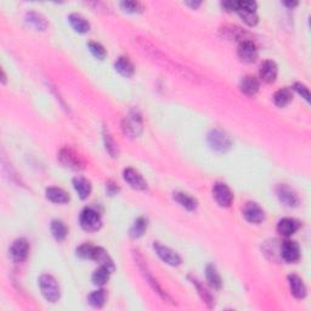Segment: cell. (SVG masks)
<instances>
[{
	"label": "cell",
	"mask_w": 311,
	"mask_h": 311,
	"mask_svg": "<svg viewBox=\"0 0 311 311\" xmlns=\"http://www.w3.org/2000/svg\"><path fill=\"white\" fill-rule=\"evenodd\" d=\"M68 21L73 30L78 33H87L90 31V23L81 14H71L68 16Z\"/></svg>",
	"instance_id": "25"
},
{
	"label": "cell",
	"mask_w": 311,
	"mask_h": 311,
	"mask_svg": "<svg viewBox=\"0 0 311 311\" xmlns=\"http://www.w3.org/2000/svg\"><path fill=\"white\" fill-rule=\"evenodd\" d=\"M106 190H107V193H109L110 196H113V195H116V193L119 191V187L117 186L114 183L109 182V183L106 184Z\"/></svg>",
	"instance_id": "41"
},
{
	"label": "cell",
	"mask_w": 311,
	"mask_h": 311,
	"mask_svg": "<svg viewBox=\"0 0 311 311\" xmlns=\"http://www.w3.org/2000/svg\"><path fill=\"white\" fill-rule=\"evenodd\" d=\"M114 68H116V71L118 72L120 75L126 78L132 77L135 72L134 65L130 61L129 57L126 56H119L118 59H117V61L114 62Z\"/></svg>",
	"instance_id": "23"
},
{
	"label": "cell",
	"mask_w": 311,
	"mask_h": 311,
	"mask_svg": "<svg viewBox=\"0 0 311 311\" xmlns=\"http://www.w3.org/2000/svg\"><path fill=\"white\" fill-rule=\"evenodd\" d=\"M284 5L290 6V8H294V6H297V5H298V3H297V2H293V3L288 2V3H284Z\"/></svg>",
	"instance_id": "43"
},
{
	"label": "cell",
	"mask_w": 311,
	"mask_h": 311,
	"mask_svg": "<svg viewBox=\"0 0 311 311\" xmlns=\"http://www.w3.org/2000/svg\"><path fill=\"white\" fill-rule=\"evenodd\" d=\"M88 47H89V50H90V53L93 54L96 59L103 60L105 57H106V50H105V47L101 45L100 43L90 42L88 44Z\"/></svg>",
	"instance_id": "37"
},
{
	"label": "cell",
	"mask_w": 311,
	"mask_h": 311,
	"mask_svg": "<svg viewBox=\"0 0 311 311\" xmlns=\"http://www.w3.org/2000/svg\"><path fill=\"white\" fill-rule=\"evenodd\" d=\"M208 144L211 146L212 150L219 153H225L231 148L232 146V141H231L230 136L223 130H212L208 134Z\"/></svg>",
	"instance_id": "3"
},
{
	"label": "cell",
	"mask_w": 311,
	"mask_h": 311,
	"mask_svg": "<svg viewBox=\"0 0 311 311\" xmlns=\"http://www.w3.org/2000/svg\"><path fill=\"white\" fill-rule=\"evenodd\" d=\"M122 9L130 14H136V12L142 11V5L139 2H122L120 3Z\"/></svg>",
	"instance_id": "38"
},
{
	"label": "cell",
	"mask_w": 311,
	"mask_h": 311,
	"mask_svg": "<svg viewBox=\"0 0 311 311\" xmlns=\"http://www.w3.org/2000/svg\"><path fill=\"white\" fill-rule=\"evenodd\" d=\"M93 260L99 263L100 266H105V268L109 269L111 272H113L114 270H116V265H114L112 258H111L109 253L103 248H101V247H95Z\"/></svg>",
	"instance_id": "24"
},
{
	"label": "cell",
	"mask_w": 311,
	"mask_h": 311,
	"mask_svg": "<svg viewBox=\"0 0 311 311\" xmlns=\"http://www.w3.org/2000/svg\"><path fill=\"white\" fill-rule=\"evenodd\" d=\"M79 224L83 230L88 232H95L100 230L102 220H101L100 213L94 208H84L79 215Z\"/></svg>",
	"instance_id": "2"
},
{
	"label": "cell",
	"mask_w": 311,
	"mask_h": 311,
	"mask_svg": "<svg viewBox=\"0 0 311 311\" xmlns=\"http://www.w3.org/2000/svg\"><path fill=\"white\" fill-rule=\"evenodd\" d=\"M174 201L179 203L183 208H185L189 212H195L198 207V202L195 197L186 192H175L173 195Z\"/></svg>",
	"instance_id": "21"
},
{
	"label": "cell",
	"mask_w": 311,
	"mask_h": 311,
	"mask_svg": "<svg viewBox=\"0 0 311 311\" xmlns=\"http://www.w3.org/2000/svg\"><path fill=\"white\" fill-rule=\"evenodd\" d=\"M11 259L15 263H22L27 259L28 253H30V244L26 239H17L11 244L10 250Z\"/></svg>",
	"instance_id": "14"
},
{
	"label": "cell",
	"mask_w": 311,
	"mask_h": 311,
	"mask_svg": "<svg viewBox=\"0 0 311 311\" xmlns=\"http://www.w3.org/2000/svg\"><path fill=\"white\" fill-rule=\"evenodd\" d=\"M186 5H189V6H191V8H193V9H196V8H198L199 5H201V2H195V3H186Z\"/></svg>",
	"instance_id": "42"
},
{
	"label": "cell",
	"mask_w": 311,
	"mask_h": 311,
	"mask_svg": "<svg viewBox=\"0 0 311 311\" xmlns=\"http://www.w3.org/2000/svg\"><path fill=\"white\" fill-rule=\"evenodd\" d=\"M26 22L37 31H45L47 28V21L42 14L36 11H30L26 15Z\"/></svg>",
	"instance_id": "26"
},
{
	"label": "cell",
	"mask_w": 311,
	"mask_h": 311,
	"mask_svg": "<svg viewBox=\"0 0 311 311\" xmlns=\"http://www.w3.org/2000/svg\"><path fill=\"white\" fill-rule=\"evenodd\" d=\"M242 214L250 224H260L265 220L264 209L255 202H247L242 209Z\"/></svg>",
	"instance_id": "9"
},
{
	"label": "cell",
	"mask_w": 311,
	"mask_h": 311,
	"mask_svg": "<svg viewBox=\"0 0 311 311\" xmlns=\"http://www.w3.org/2000/svg\"><path fill=\"white\" fill-rule=\"evenodd\" d=\"M146 228H147V220L145 218H138L134 221V224L132 225L129 230V235L132 239H140L141 236H144Z\"/></svg>",
	"instance_id": "30"
},
{
	"label": "cell",
	"mask_w": 311,
	"mask_h": 311,
	"mask_svg": "<svg viewBox=\"0 0 311 311\" xmlns=\"http://www.w3.org/2000/svg\"><path fill=\"white\" fill-rule=\"evenodd\" d=\"M237 56L242 62L253 63L258 59V49L252 40H244V42H241L237 47Z\"/></svg>",
	"instance_id": "13"
},
{
	"label": "cell",
	"mask_w": 311,
	"mask_h": 311,
	"mask_svg": "<svg viewBox=\"0 0 311 311\" xmlns=\"http://www.w3.org/2000/svg\"><path fill=\"white\" fill-rule=\"evenodd\" d=\"M288 283H290L291 293L297 299H304L306 297V287L304 281L298 275L292 274L288 276Z\"/></svg>",
	"instance_id": "18"
},
{
	"label": "cell",
	"mask_w": 311,
	"mask_h": 311,
	"mask_svg": "<svg viewBox=\"0 0 311 311\" xmlns=\"http://www.w3.org/2000/svg\"><path fill=\"white\" fill-rule=\"evenodd\" d=\"M256 8H258V5L254 2H239L236 12H239L240 17L242 18L244 23L250 27H254L259 21L258 15H256Z\"/></svg>",
	"instance_id": "4"
},
{
	"label": "cell",
	"mask_w": 311,
	"mask_h": 311,
	"mask_svg": "<svg viewBox=\"0 0 311 311\" xmlns=\"http://www.w3.org/2000/svg\"><path fill=\"white\" fill-rule=\"evenodd\" d=\"M2 83H3V84H5V83H6V75H5L4 69H2Z\"/></svg>",
	"instance_id": "44"
},
{
	"label": "cell",
	"mask_w": 311,
	"mask_h": 311,
	"mask_svg": "<svg viewBox=\"0 0 311 311\" xmlns=\"http://www.w3.org/2000/svg\"><path fill=\"white\" fill-rule=\"evenodd\" d=\"M205 278H207L209 286H211L212 288H214V290H220L221 286H223L221 276L219 274L218 269L213 264H209L207 265V268H205Z\"/></svg>",
	"instance_id": "27"
},
{
	"label": "cell",
	"mask_w": 311,
	"mask_h": 311,
	"mask_svg": "<svg viewBox=\"0 0 311 311\" xmlns=\"http://www.w3.org/2000/svg\"><path fill=\"white\" fill-rule=\"evenodd\" d=\"M45 197L50 202L57 203V204H65V203L69 202V195L60 187H47Z\"/></svg>",
	"instance_id": "22"
},
{
	"label": "cell",
	"mask_w": 311,
	"mask_h": 311,
	"mask_svg": "<svg viewBox=\"0 0 311 311\" xmlns=\"http://www.w3.org/2000/svg\"><path fill=\"white\" fill-rule=\"evenodd\" d=\"M123 177H124L125 182L133 189L139 190V191H145L147 189V183H146L144 176L138 170H135L134 168H126V169H124Z\"/></svg>",
	"instance_id": "15"
},
{
	"label": "cell",
	"mask_w": 311,
	"mask_h": 311,
	"mask_svg": "<svg viewBox=\"0 0 311 311\" xmlns=\"http://www.w3.org/2000/svg\"><path fill=\"white\" fill-rule=\"evenodd\" d=\"M50 228H51L53 236L55 237V240L59 241V242H61V241H63L66 237H67L68 228L62 220H59V219L53 220L51 225H50Z\"/></svg>",
	"instance_id": "28"
},
{
	"label": "cell",
	"mask_w": 311,
	"mask_h": 311,
	"mask_svg": "<svg viewBox=\"0 0 311 311\" xmlns=\"http://www.w3.org/2000/svg\"><path fill=\"white\" fill-rule=\"evenodd\" d=\"M281 258L284 260L286 263H297L300 259V248L299 244L296 241L286 240L284 242L281 244Z\"/></svg>",
	"instance_id": "12"
},
{
	"label": "cell",
	"mask_w": 311,
	"mask_h": 311,
	"mask_svg": "<svg viewBox=\"0 0 311 311\" xmlns=\"http://www.w3.org/2000/svg\"><path fill=\"white\" fill-rule=\"evenodd\" d=\"M39 283V288L42 291L43 297L49 301V303H56L57 300L61 297V290H60V286L55 280V277H53L51 275H42L38 280Z\"/></svg>",
	"instance_id": "1"
},
{
	"label": "cell",
	"mask_w": 311,
	"mask_h": 311,
	"mask_svg": "<svg viewBox=\"0 0 311 311\" xmlns=\"http://www.w3.org/2000/svg\"><path fill=\"white\" fill-rule=\"evenodd\" d=\"M276 195H277L280 202L283 203L286 207L294 208L299 204V197H298L297 192L286 184H280L276 187Z\"/></svg>",
	"instance_id": "10"
},
{
	"label": "cell",
	"mask_w": 311,
	"mask_h": 311,
	"mask_svg": "<svg viewBox=\"0 0 311 311\" xmlns=\"http://www.w3.org/2000/svg\"><path fill=\"white\" fill-rule=\"evenodd\" d=\"M72 184L73 187H74L75 192L78 193L79 198L87 199L89 196H90L93 186H91V183L89 182L88 179H85L83 176H75L73 177Z\"/></svg>",
	"instance_id": "20"
},
{
	"label": "cell",
	"mask_w": 311,
	"mask_h": 311,
	"mask_svg": "<svg viewBox=\"0 0 311 311\" xmlns=\"http://www.w3.org/2000/svg\"><path fill=\"white\" fill-rule=\"evenodd\" d=\"M224 36L228 38V39H235V40H241V42H244V40H249L247 39L246 37V33H244V31L241 30V28L236 27V26H228V27H225L224 30Z\"/></svg>",
	"instance_id": "34"
},
{
	"label": "cell",
	"mask_w": 311,
	"mask_h": 311,
	"mask_svg": "<svg viewBox=\"0 0 311 311\" xmlns=\"http://www.w3.org/2000/svg\"><path fill=\"white\" fill-rule=\"evenodd\" d=\"M153 249L156 252V254L160 256L161 260H163L164 263L170 266H179L182 264V256H180L175 250H173L169 247L164 246L160 242H154L153 243Z\"/></svg>",
	"instance_id": "8"
},
{
	"label": "cell",
	"mask_w": 311,
	"mask_h": 311,
	"mask_svg": "<svg viewBox=\"0 0 311 311\" xmlns=\"http://www.w3.org/2000/svg\"><path fill=\"white\" fill-rule=\"evenodd\" d=\"M123 130L130 138H138L142 133V118L136 111H132L123 120Z\"/></svg>",
	"instance_id": "6"
},
{
	"label": "cell",
	"mask_w": 311,
	"mask_h": 311,
	"mask_svg": "<svg viewBox=\"0 0 311 311\" xmlns=\"http://www.w3.org/2000/svg\"><path fill=\"white\" fill-rule=\"evenodd\" d=\"M237 4H239V2H224L221 3V6H223L226 11H236Z\"/></svg>",
	"instance_id": "40"
},
{
	"label": "cell",
	"mask_w": 311,
	"mask_h": 311,
	"mask_svg": "<svg viewBox=\"0 0 311 311\" xmlns=\"http://www.w3.org/2000/svg\"><path fill=\"white\" fill-rule=\"evenodd\" d=\"M136 263H138V265H139V269L141 270V272H142V275L145 276V278L146 280H147V282L148 283H150V286L152 288H153V291L156 292V293L158 294V296H160L162 299H164L166 301H170L171 300V298L168 296V294L166 293V292L163 291V288L161 287L160 286V283H158L157 282V280H156V278L153 277V276L151 275V272H150V270L147 269V266H146V264H145V262L144 260H142V258L139 254H136Z\"/></svg>",
	"instance_id": "11"
},
{
	"label": "cell",
	"mask_w": 311,
	"mask_h": 311,
	"mask_svg": "<svg viewBox=\"0 0 311 311\" xmlns=\"http://www.w3.org/2000/svg\"><path fill=\"white\" fill-rule=\"evenodd\" d=\"M59 161L61 162V164H63L66 168H69V169L73 170H79L82 169V168H84V162L82 160L81 156L73 150V148L68 147V146L60 150Z\"/></svg>",
	"instance_id": "5"
},
{
	"label": "cell",
	"mask_w": 311,
	"mask_h": 311,
	"mask_svg": "<svg viewBox=\"0 0 311 311\" xmlns=\"http://www.w3.org/2000/svg\"><path fill=\"white\" fill-rule=\"evenodd\" d=\"M300 223L296 219L292 218H283L278 221L277 224V232L283 237H291L299 230Z\"/></svg>",
	"instance_id": "17"
},
{
	"label": "cell",
	"mask_w": 311,
	"mask_h": 311,
	"mask_svg": "<svg viewBox=\"0 0 311 311\" xmlns=\"http://www.w3.org/2000/svg\"><path fill=\"white\" fill-rule=\"evenodd\" d=\"M111 274L112 272L110 271L109 269L105 268V266H100L99 269H96L94 271L93 276H91V281L95 286H99V287H102L110 281Z\"/></svg>",
	"instance_id": "29"
},
{
	"label": "cell",
	"mask_w": 311,
	"mask_h": 311,
	"mask_svg": "<svg viewBox=\"0 0 311 311\" xmlns=\"http://www.w3.org/2000/svg\"><path fill=\"white\" fill-rule=\"evenodd\" d=\"M277 73H278L277 65H276V62L271 61V60H266V61L263 62L262 66H260L259 69L260 79H262L263 82H265V83L268 84L275 83L276 78H277Z\"/></svg>",
	"instance_id": "16"
},
{
	"label": "cell",
	"mask_w": 311,
	"mask_h": 311,
	"mask_svg": "<svg viewBox=\"0 0 311 311\" xmlns=\"http://www.w3.org/2000/svg\"><path fill=\"white\" fill-rule=\"evenodd\" d=\"M191 281H192L193 286L196 287V290L198 291L199 297H201L202 300L204 301L205 304H207L208 307L214 306V298H213L211 292H209L207 288H205L204 286H203L198 280H196V278H191Z\"/></svg>",
	"instance_id": "32"
},
{
	"label": "cell",
	"mask_w": 311,
	"mask_h": 311,
	"mask_svg": "<svg viewBox=\"0 0 311 311\" xmlns=\"http://www.w3.org/2000/svg\"><path fill=\"white\" fill-rule=\"evenodd\" d=\"M292 91L288 88H283L277 90L274 95V103L277 107H286L292 101Z\"/></svg>",
	"instance_id": "31"
},
{
	"label": "cell",
	"mask_w": 311,
	"mask_h": 311,
	"mask_svg": "<svg viewBox=\"0 0 311 311\" xmlns=\"http://www.w3.org/2000/svg\"><path fill=\"white\" fill-rule=\"evenodd\" d=\"M212 192H213V197H214L215 202H217L220 207L227 208L232 204L234 193L226 184L217 183L214 186H213Z\"/></svg>",
	"instance_id": "7"
},
{
	"label": "cell",
	"mask_w": 311,
	"mask_h": 311,
	"mask_svg": "<svg viewBox=\"0 0 311 311\" xmlns=\"http://www.w3.org/2000/svg\"><path fill=\"white\" fill-rule=\"evenodd\" d=\"M94 250H95V246H93V244L83 243V244H81L77 249H75V254H77V256H79L81 259L93 260Z\"/></svg>",
	"instance_id": "36"
},
{
	"label": "cell",
	"mask_w": 311,
	"mask_h": 311,
	"mask_svg": "<svg viewBox=\"0 0 311 311\" xmlns=\"http://www.w3.org/2000/svg\"><path fill=\"white\" fill-rule=\"evenodd\" d=\"M293 89L300 95L301 97H304L306 101H310V91H309V88H306V85H304L301 83H296L293 85Z\"/></svg>",
	"instance_id": "39"
},
{
	"label": "cell",
	"mask_w": 311,
	"mask_h": 311,
	"mask_svg": "<svg viewBox=\"0 0 311 311\" xmlns=\"http://www.w3.org/2000/svg\"><path fill=\"white\" fill-rule=\"evenodd\" d=\"M103 140L105 145H106V151L111 154V157H118V146H117L116 141H114L112 136H111L109 130L106 129L103 130Z\"/></svg>",
	"instance_id": "35"
},
{
	"label": "cell",
	"mask_w": 311,
	"mask_h": 311,
	"mask_svg": "<svg viewBox=\"0 0 311 311\" xmlns=\"http://www.w3.org/2000/svg\"><path fill=\"white\" fill-rule=\"evenodd\" d=\"M107 296H106V291L105 290H96L94 292H91L88 297V301L91 306L94 307H102L106 303Z\"/></svg>",
	"instance_id": "33"
},
{
	"label": "cell",
	"mask_w": 311,
	"mask_h": 311,
	"mask_svg": "<svg viewBox=\"0 0 311 311\" xmlns=\"http://www.w3.org/2000/svg\"><path fill=\"white\" fill-rule=\"evenodd\" d=\"M259 88V79L254 77V75H246V77H243L240 82V90L242 91L244 95H247V96H253V95H255L258 93Z\"/></svg>",
	"instance_id": "19"
}]
</instances>
